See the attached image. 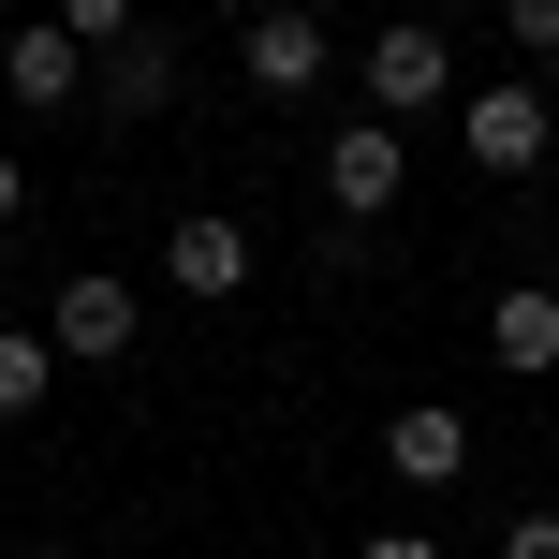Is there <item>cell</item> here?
<instances>
[{
  "mask_svg": "<svg viewBox=\"0 0 559 559\" xmlns=\"http://www.w3.org/2000/svg\"><path fill=\"white\" fill-rule=\"evenodd\" d=\"M251 222H236V206H177V222H163V280H177V295H192V309H236V295H251Z\"/></svg>",
  "mask_w": 559,
  "mask_h": 559,
  "instance_id": "277c9868",
  "label": "cell"
},
{
  "mask_svg": "<svg viewBox=\"0 0 559 559\" xmlns=\"http://www.w3.org/2000/svg\"><path fill=\"white\" fill-rule=\"evenodd\" d=\"M501 29H515V59H531V74H559V0H501Z\"/></svg>",
  "mask_w": 559,
  "mask_h": 559,
  "instance_id": "4fadbf2b",
  "label": "cell"
},
{
  "mask_svg": "<svg viewBox=\"0 0 559 559\" xmlns=\"http://www.w3.org/2000/svg\"><path fill=\"white\" fill-rule=\"evenodd\" d=\"M236 74H251L265 104H309V88L338 74V59H324V15H295V0H251V15H236Z\"/></svg>",
  "mask_w": 559,
  "mask_h": 559,
  "instance_id": "8992f818",
  "label": "cell"
},
{
  "mask_svg": "<svg viewBox=\"0 0 559 559\" xmlns=\"http://www.w3.org/2000/svg\"><path fill=\"white\" fill-rule=\"evenodd\" d=\"M486 354H501L515 383H559V295L545 280H501V295H486Z\"/></svg>",
  "mask_w": 559,
  "mask_h": 559,
  "instance_id": "30bf717a",
  "label": "cell"
},
{
  "mask_svg": "<svg viewBox=\"0 0 559 559\" xmlns=\"http://www.w3.org/2000/svg\"><path fill=\"white\" fill-rule=\"evenodd\" d=\"M88 104H104V118H163L177 104V29L147 15L133 45H104V59H88Z\"/></svg>",
  "mask_w": 559,
  "mask_h": 559,
  "instance_id": "9c48e42d",
  "label": "cell"
},
{
  "mask_svg": "<svg viewBox=\"0 0 559 559\" xmlns=\"http://www.w3.org/2000/svg\"><path fill=\"white\" fill-rule=\"evenodd\" d=\"M59 29L104 59V45H133V29H147V0H59Z\"/></svg>",
  "mask_w": 559,
  "mask_h": 559,
  "instance_id": "7c38bea8",
  "label": "cell"
},
{
  "mask_svg": "<svg viewBox=\"0 0 559 559\" xmlns=\"http://www.w3.org/2000/svg\"><path fill=\"white\" fill-rule=\"evenodd\" d=\"M295 15H324V0H295Z\"/></svg>",
  "mask_w": 559,
  "mask_h": 559,
  "instance_id": "ac0fdd59",
  "label": "cell"
},
{
  "mask_svg": "<svg viewBox=\"0 0 559 559\" xmlns=\"http://www.w3.org/2000/svg\"><path fill=\"white\" fill-rule=\"evenodd\" d=\"M0 88H15L29 118H74V104H88V45H74L59 15H29L15 45H0Z\"/></svg>",
  "mask_w": 559,
  "mask_h": 559,
  "instance_id": "ba28073f",
  "label": "cell"
},
{
  "mask_svg": "<svg viewBox=\"0 0 559 559\" xmlns=\"http://www.w3.org/2000/svg\"><path fill=\"white\" fill-rule=\"evenodd\" d=\"M45 383H59V338H45V324H0V427L45 413Z\"/></svg>",
  "mask_w": 559,
  "mask_h": 559,
  "instance_id": "8fae6325",
  "label": "cell"
},
{
  "mask_svg": "<svg viewBox=\"0 0 559 559\" xmlns=\"http://www.w3.org/2000/svg\"><path fill=\"white\" fill-rule=\"evenodd\" d=\"M397 192H413V133L397 118H324V206L338 222H383Z\"/></svg>",
  "mask_w": 559,
  "mask_h": 559,
  "instance_id": "3957f363",
  "label": "cell"
},
{
  "mask_svg": "<svg viewBox=\"0 0 559 559\" xmlns=\"http://www.w3.org/2000/svg\"><path fill=\"white\" fill-rule=\"evenodd\" d=\"M472 413H456V397H413V413H383V472L413 486V501H442V486H472Z\"/></svg>",
  "mask_w": 559,
  "mask_h": 559,
  "instance_id": "52a82bcc",
  "label": "cell"
},
{
  "mask_svg": "<svg viewBox=\"0 0 559 559\" xmlns=\"http://www.w3.org/2000/svg\"><path fill=\"white\" fill-rule=\"evenodd\" d=\"M0 559H45V545H0Z\"/></svg>",
  "mask_w": 559,
  "mask_h": 559,
  "instance_id": "e0dca14e",
  "label": "cell"
},
{
  "mask_svg": "<svg viewBox=\"0 0 559 559\" xmlns=\"http://www.w3.org/2000/svg\"><path fill=\"white\" fill-rule=\"evenodd\" d=\"M15 222H29V163L0 147V236H15Z\"/></svg>",
  "mask_w": 559,
  "mask_h": 559,
  "instance_id": "9a60e30c",
  "label": "cell"
},
{
  "mask_svg": "<svg viewBox=\"0 0 559 559\" xmlns=\"http://www.w3.org/2000/svg\"><path fill=\"white\" fill-rule=\"evenodd\" d=\"M456 147H472V177H531L559 147V88L515 74V88H456Z\"/></svg>",
  "mask_w": 559,
  "mask_h": 559,
  "instance_id": "7a4b0ae2",
  "label": "cell"
},
{
  "mask_svg": "<svg viewBox=\"0 0 559 559\" xmlns=\"http://www.w3.org/2000/svg\"><path fill=\"white\" fill-rule=\"evenodd\" d=\"M354 559H442V545H427V531H368Z\"/></svg>",
  "mask_w": 559,
  "mask_h": 559,
  "instance_id": "2e32d148",
  "label": "cell"
},
{
  "mask_svg": "<svg viewBox=\"0 0 559 559\" xmlns=\"http://www.w3.org/2000/svg\"><path fill=\"white\" fill-rule=\"evenodd\" d=\"M354 88H368V118H397V133L442 118V104H456V29H442V15H383L368 59H354Z\"/></svg>",
  "mask_w": 559,
  "mask_h": 559,
  "instance_id": "6da1fadb",
  "label": "cell"
},
{
  "mask_svg": "<svg viewBox=\"0 0 559 559\" xmlns=\"http://www.w3.org/2000/svg\"><path fill=\"white\" fill-rule=\"evenodd\" d=\"M45 338H59V368H118L147 338V309H133V280H104V265H74L45 295Z\"/></svg>",
  "mask_w": 559,
  "mask_h": 559,
  "instance_id": "5b68a950",
  "label": "cell"
},
{
  "mask_svg": "<svg viewBox=\"0 0 559 559\" xmlns=\"http://www.w3.org/2000/svg\"><path fill=\"white\" fill-rule=\"evenodd\" d=\"M486 559H559V515H515V531L486 545Z\"/></svg>",
  "mask_w": 559,
  "mask_h": 559,
  "instance_id": "5bb4252c",
  "label": "cell"
}]
</instances>
